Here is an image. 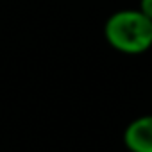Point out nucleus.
Wrapping results in <instances>:
<instances>
[{
    "mask_svg": "<svg viewBox=\"0 0 152 152\" xmlns=\"http://www.w3.org/2000/svg\"><path fill=\"white\" fill-rule=\"evenodd\" d=\"M124 145L129 152H152V115L138 116L125 127Z\"/></svg>",
    "mask_w": 152,
    "mask_h": 152,
    "instance_id": "f03ea898",
    "label": "nucleus"
},
{
    "mask_svg": "<svg viewBox=\"0 0 152 152\" xmlns=\"http://www.w3.org/2000/svg\"><path fill=\"white\" fill-rule=\"evenodd\" d=\"M104 36L122 54H141L152 47V20L140 9H122L106 20Z\"/></svg>",
    "mask_w": 152,
    "mask_h": 152,
    "instance_id": "f257e3e1",
    "label": "nucleus"
},
{
    "mask_svg": "<svg viewBox=\"0 0 152 152\" xmlns=\"http://www.w3.org/2000/svg\"><path fill=\"white\" fill-rule=\"evenodd\" d=\"M140 11L152 20V0H140Z\"/></svg>",
    "mask_w": 152,
    "mask_h": 152,
    "instance_id": "7ed1b4c3",
    "label": "nucleus"
}]
</instances>
